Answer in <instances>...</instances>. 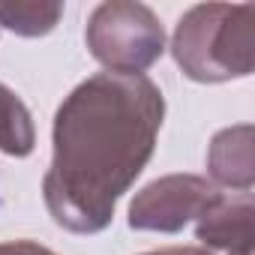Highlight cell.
<instances>
[{"label":"cell","mask_w":255,"mask_h":255,"mask_svg":"<svg viewBox=\"0 0 255 255\" xmlns=\"http://www.w3.org/2000/svg\"><path fill=\"white\" fill-rule=\"evenodd\" d=\"M36 147V126L24 99L0 81V153L12 159L30 156Z\"/></svg>","instance_id":"7"},{"label":"cell","mask_w":255,"mask_h":255,"mask_svg":"<svg viewBox=\"0 0 255 255\" xmlns=\"http://www.w3.org/2000/svg\"><path fill=\"white\" fill-rule=\"evenodd\" d=\"M195 240L210 255L252 252V240H255L252 192H231V195L222 192L195 219Z\"/></svg>","instance_id":"5"},{"label":"cell","mask_w":255,"mask_h":255,"mask_svg":"<svg viewBox=\"0 0 255 255\" xmlns=\"http://www.w3.org/2000/svg\"><path fill=\"white\" fill-rule=\"evenodd\" d=\"M84 45L105 72L144 75L165 54V27L138 0H105L84 24Z\"/></svg>","instance_id":"3"},{"label":"cell","mask_w":255,"mask_h":255,"mask_svg":"<svg viewBox=\"0 0 255 255\" xmlns=\"http://www.w3.org/2000/svg\"><path fill=\"white\" fill-rule=\"evenodd\" d=\"M234 255H255V252H234Z\"/></svg>","instance_id":"11"},{"label":"cell","mask_w":255,"mask_h":255,"mask_svg":"<svg viewBox=\"0 0 255 255\" xmlns=\"http://www.w3.org/2000/svg\"><path fill=\"white\" fill-rule=\"evenodd\" d=\"M171 57L195 84L249 78L255 66V6L195 3L174 27Z\"/></svg>","instance_id":"2"},{"label":"cell","mask_w":255,"mask_h":255,"mask_svg":"<svg viewBox=\"0 0 255 255\" xmlns=\"http://www.w3.org/2000/svg\"><path fill=\"white\" fill-rule=\"evenodd\" d=\"M63 18V3L57 0H0V30L24 39L48 36Z\"/></svg>","instance_id":"8"},{"label":"cell","mask_w":255,"mask_h":255,"mask_svg":"<svg viewBox=\"0 0 255 255\" xmlns=\"http://www.w3.org/2000/svg\"><path fill=\"white\" fill-rule=\"evenodd\" d=\"M165 120V96L150 75L96 72L57 105L42 201L69 234H99L117 201L147 168Z\"/></svg>","instance_id":"1"},{"label":"cell","mask_w":255,"mask_h":255,"mask_svg":"<svg viewBox=\"0 0 255 255\" xmlns=\"http://www.w3.org/2000/svg\"><path fill=\"white\" fill-rule=\"evenodd\" d=\"M207 174L216 189L252 192L255 183V129L234 123L219 129L207 144Z\"/></svg>","instance_id":"6"},{"label":"cell","mask_w":255,"mask_h":255,"mask_svg":"<svg viewBox=\"0 0 255 255\" xmlns=\"http://www.w3.org/2000/svg\"><path fill=\"white\" fill-rule=\"evenodd\" d=\"M141 255H210V252L201 246H162V249H150Z\"/></svg>","instance_id":"10"},{"label":"cell","mask_w":255,"mask_h":255,"mask_svg":"<svg viewBox=\"0 0 255 255\" xmlns=\"http://www.w3.org/2000/svg\"><path fill=\"white\" fill-rule=\"evenodd\" d=\"M0 255H60L36 240H0Z\"/></svg>","instance_id":"9"},{"label":"cell","mask_w":255,"mask_h":255,"mask_svg":"<svg viewBox=\"0 0 255 255\" xmlns=\"http://www.w3.org/2000/svg\"><path fill=\"white\" fill-rule=\"evenodd\" d=\"M222 192L201 174H165L150 180L129 201V228L177 234L195 222Z\"/></svg>","instance_id":"4"}]
</instances>
